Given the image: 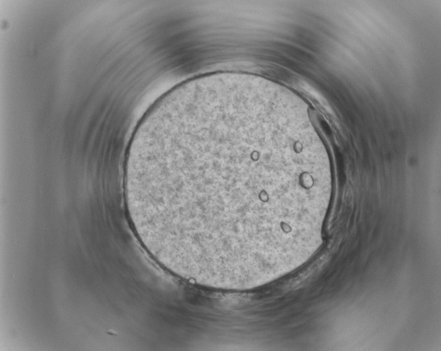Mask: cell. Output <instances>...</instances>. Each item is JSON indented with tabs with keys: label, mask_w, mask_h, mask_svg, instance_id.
<instances>
[{
	"label": "cell",
	"mask_w": 441,
	"mask_h": 351,
	"mask_svg": "<svg viewBox=\"0 0 441 351\" xmlns=\"http://www.w3.org/2000/svg\"><path fill=\"white\" fill-rule=\"evenodd\" d=\"M313 130L276 91L211 81L158 103L132 137L124 191L151 253L190 277L249 286L276 276L324 213Z\"/></svg>",
	"instance_id": "6da1fadb"
}]
</instances>
